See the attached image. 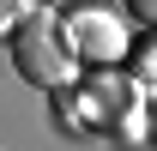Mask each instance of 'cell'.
<instances>
[{"instance_id": "cell-2", "label": "cell", "mask_w": 157, "mask_h": 151, "mask_svg": "<svg viewBox=\"0 0 157 151\" xmlns=\"http://www.w3.org/2000/svg\"><path fill=\"white\" fill-rule=\"evenodd\" d=\"M60 37H67V48L78 55V67H115V60L133 55L127 24H121L109 6H73V12L60 18Z\"/></svg>"}, {"instance_id": "cell-1", "label": "cell", "mask_w": 157, "mask_h": 151, "mask_svg": "<svg viewBox=\"0 0 157 151\" xmlns=\"http://www.w3.org/2000/svg\"><path fill=\"white\" fill-rule=\"evenodd\" d=\"M12 67H18V79L42 85V91H67L78 79V55L67 48L55 12L36 6L30 18H18V30H12Z\"/></svg>"}, {"instance_id": "cell-6", "label": "cell", "mask_w": 157, "mask_h": 151, "mask_svg": "<svg viewBox=\"0 0 157 151\" xmlns=\"http://www.w3.org/2000/svg\"><path fill=\"white\" fill-rule=\"evenodd\" d=\"M145 121H151V139H157V103H151V115H145Z\"/></svg>"}, {"instance_id": "cell-5", "label": "cell", "mask_w": 157, "mask_h": 151, "mask_svg": "<svg viewBox=\"0 0 157 151\" xmlns=\"http://www.w3.org/2000/svg\"><path fill=\"white\" fill-rule=\"evenodd\" d=\"M127 12H133L139 24H151V30H157V0H127Z\"/></svg>"}, {"instance_id": "cell-4", "label": "cell", "mask_w": 157, "mask_h": 151, "mask_svg": "<svg viewBox=\"0 0 157 151\" xmlns=\"http://www.w3.org/2000/svg\"><path fill=\"white\" fill-rule=\"evenodd\" d=\"M30 12H36V0H0V37H12L18 18H30Z\"/></svg>"}, {"instance_id": "cell-3", "label": "cell", "mask_w": 157, "mask_h": 151, "mask_svg": "<svg viewBox=\"0 0 157 151\" xmlns=\"http://www.w3.org/2000/svg\"><path fill=\"white\" fill-rule=\"evenodd\" d=\"M133 79H139V91H145V97H157V37L139 48V60H133Z\"/></svg>"}]
</instances>
